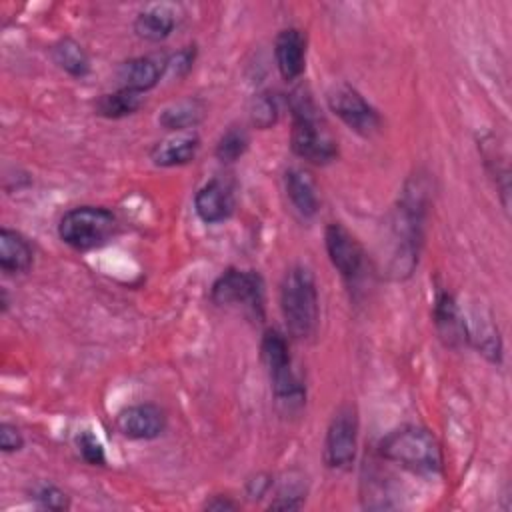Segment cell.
<instances>
[{
    "label": "cell",
    "mask_w": 512,
    "mask_h": 512,
    "mask_svg": "<svg viewBox=\"0 0 512 512\" xmlns=\"http://www.w3.org/2000/svg\"><path fill=\"white\" fill-rule=\"evenodd\" d=\"M424 206L426 200L422 186L408 184L392 220L394 250L390 256V274L394 278L408 276L418 262V248L422 242V222L426 210Z\"/></svg>",
    "instance_id": "6da1fadb"
},
{
    "label": "cell",
    "mask_w": 512,
    "mask_h": 512,
    "mask_svg": "<svg viewBox=\"0 0 512 512\" xmlns=\"http://www.w3.org/2000/svg\"><path fill=\"white\" fill-rule=\"evenodd\" d=\"M292 110V132L290 144L294 154L312 162V164H328L336 158L338 146L332 134L328 132L324 120L318 116L316 104L308 90L296 88L290 96Z\"/></svg>",
    "instance_id": "7a4b0ae2"
},
{
    "label": "cell",
    "mask_w": 512,
    "mask_h": 512,
    "mask_svg": "<svg viewBox=\"0 0 512 512\" xmlns=\"http://www.w3.org/2000/svg\"><path fill=\"white\" fill-rule=\"evenodd\" d=\"M280 310L290 336L304 340L314 334L318 324V290L306 266H294L286 272L280 286Z\"/></svg>",
    "instance_id": "3957f363"
},
{
    "label": "cell",
    "mask_w": 512,
    "mask_h": 512,
    "mask_svg": "<svg viewBox=\"0 0 512 512\" xmlns=\"http://www.w3.org/2000/svg\"><path fill=\"white\" fill-rule=\"evenodd\" d=\"M380 454L414 474H436L442 468V452L436 438L420 426H404L380 440Z\"/></svg>",
    "instance_id": "277c9868"
},
{
    "label": "cell",
    "mask_w": 512,
    "mask_h": 512,
    "mask_svg": "<svg viewBox=\"0 0 512 512\" xmlns=\"http://www.w3.org/2000/svg\"><path fill=\"white\" fill-rule=\"evenodd\" d=\"M116 216L100 206H78L68 210L58 224V236L74 250H94L116 234Z\"/></svg>",
    "instance_id": "5b68a950"
},
{
    "label": "cell",
    "mask_w": 512,
    "mask_h": 512,
    "mask_svg": "<svg viewBox=\"0 0 512 512\" xmlns=\"http://www.w3.org/2000/svg\"><path fill=\"white\" fill-rule=\"evenodd\" d=\"M260 354L262 362L268 370L272 390L280 402H300L304 396V388L300 386L290 360V350L286 338L274 330L268 328L260 342Z\"/></svg>",
    "instance_id": "8992f818"
},
{
    "label": "cell",
    "mask_w": 512,
    "mask_h": 512,
    "mask_svg": "<svg viewBox=\"0 0 512 512\" xmlns=\"http://www.w3.org/2000/svg\"><path fill=\"white\" fill-rule=\"evenodd\" d=\"M210 298L218 306H244L258 318L264 316V282L254 270L230 268L212 284Z\"/></svg>",
    "instance_id": "52a82bcc"
},
{
    "label": "cell",
    "mask_w": 512,
    "mask_h": 512,
    "mask_svg": "<svg viewBox=\"0 0 512 512\" xmlns=\"http://www.w3.org/2000/svg\"><path fill=\"white\" fill-rule=\"evenodd\" d=\"M358 448V416L354 406H340L326 430L324 462L330 468L346 470L352 466Z\"/></svg>",
    "instance_id": "ba28073f"
},
{
    "label": "cell",
    "mask_w": 512,
    "mask_h": 512,
    "mask_svg": "<svg viewBox=\"0 0 512 512\" xmlns=\"http://www.w3.org/2000/svg\"><path fill=\"white\" fill-rule=\"evenodd\" d=\"M330 110L354 132L370 136L380 128V116L358 90L348 84H338L328 92Z\"/></svg>",
    "instance_id": "9c48e42d"
},
{
    "label": "cell",
    "mask_w": 512,
    "mask_h": 512,
    "mask_svg": "<svg viewBox=\"0 0 512 512\" xmlns=\"http://www.w3.org/2000/svg\"><path fill=\"white\" fill-rule=\"evenodd\" d=\"M326 252L332 266L346 278L352 280L360 274L364 266V250L358 240L342 226V224H328L324 232Z\"/></svg>",
    "instance_id": "30bf717a"
},
{
    "label": "cell",
    "mask_w": 512,
    "mask_h": 512,
    "mask_svg": "<svg viewBox=\"0 0 512 512\" xmlns=\"http://www.w3.org/2000/svg\"><path fill=\"white\" fill-rule=\"evenodd\" d=\"M116 428L126 438L152 440L164 432L166 416L156 404H136L118 414Z\"/></svg>",
    "instance_id": "8fae6325"
},
{
    "label": "cell",
    "mask_w": 512,
    "mask_h": 512,
    "mask_svg": "<svg viewBox=\"0 0 512 512\" xmlns=\"http://www.w3.org/2000/svg\"><path fill=\"white\" fill-rule=\"evenodd\" d=\"M434 324L438 330L440 340L450 346L458 348L466 344L468 340V328L466 320L454 300L452 294L448 292H438L434 298Z\"/></svg>",
    "instance_id": "7c38bea8"
},
{
    "label": "cell",
    "mask_w": 512,
    "mask_h": 512,
    "mask_svg": "<svg viewBox=\"0 0 512 512\" xmlns=\"http://www.w3.org/2000/svg\"><path fill=\"white\" fill-rule=\"evenodd\" d=\"M194 208L206 224L222 222L234 212V194L224 182L210 180L196 192Z\"/></svg>",
    "instance_id": "4fadbf2b"
},
{
    "label": "cell",
    "mask_w": 512,
    "mask_h": 512,
    "mask_svg": "<svg viewBox=\"0 0 512 512\" xmlns=\"http://www.w3.org/2000/svg\"><path fill=\"white\" fill-rule=\"evenodd\" d=\"M276 64L284 80H296L306 66V40L300 30L288 28L276 36L274 42Z\"/></svg>",
    "instance_id": "5bb4252c"
},
{
    "label": "cell",
    "mask_w": 512,
    "mask_h": 512,
    "mask_svg": "<svg viewBox=\"0 0 512 512\" xmlns=\"http://www.w3.org/2000/svg\"><path fill=\"white\" fill-rule=\"evenodd\" d=\"M198 148H200L198 134L186 130V132H178V134L158 142L152 148L150 158L156 166H164V168L182 166V164H188L190 160H194Z\"/></svg>",
    "instance_id": "9a60e30c"
},
{
    "label": "cell",
    "mask_w": 512,
    "mask_h": 512,
    "mask_svg": "<svg viewBox=\"0 0 512 512\" xmlns=\"http://www.w3.org/2000/svg\"><path fill=\"white\" fill-rule=\"evenodd\" d=\"M32 266V248L16 230H0V268L6 274L26 272Z\"/></svg>",
    "instance_id": "2e32d148"
},
{
    "label": "cell",
    "mask_w": 512,
    "mask_h": 512,
    "mask_svg": "<svg viewBox=\"0 0 512 512\" xmlns=\"http://www.w3.org/2000/svg\"><path fill=\"white\" fill-rule=\"evenodd\" d=\"M118 76L122 80V88H130L142 94L158 84L162 76V66L150 56H138V58L126 60L120 66Z\"/></svg>",
    "instance_id": "e0dca14e"
},
{
    "label": "cell",
    "mask_w": 512,
    "mask_h": 512,
    "mask_svg": "<svg viewBox=\"0 0 512 512\" xmlns=\"http://www.w3.org/2000/svg\"><path fill=\"white\" fill-rule=\"evenodd\" d=\"M284 182H286V192H288L292 206L306 218L314 216L318 212L320 202H318L316 186H314L310 174L300 168H290L286 172Z\"/></svg>",
    "instance_id": "ac0fdd59"
},
{
    "label": "cell",
    "mask_w": 512,
    "mask_h": 512,
    "mask_svg": "<svg viewBox=\"0 0 512 512\" xmlns=\"http://www.w3.org/2000/svg\"><path fill=\"white\" fill-rule=\"evenodd\" d=\"M174 26H176L174 12L166 6H152L140 12L134 20V32L148 42H160L168 38Z\"/></svg>",
    "instance_id": "d6986e66"
},
{
    "label": "cell",
    "mask_w": 512,
    "mask_h": 512,
    "mask_svg": "<svg viewBox=\"0 0 512 512\" xmlns=\"http://www.w3.org/2000/svg\"><path fill=\"white\" fill-rule=\"evenodd\" d=\"M202 116H204L202 102L188 98V100H180V102L166 106L158 120L166 130L186 132L188 128L196 126L202 120Z\"/></svg>",
    "instance_id": "ffe728a7"
},
{
    "label": "cell",
    "mask_w": 512,
    "mask_h": 512,
    "mask_svg": "<svg viewBox=\"0 0 512 512\" xmlns=\"http://www.w3.org/2000/svg\"><path fill=\"white\" fill-rule=\"evenodd\" d=\"M142 106V94L130 88H120L112 94H102L96 102V112L104 118H122L134 114Z\"/></svg>",
    "instance_id": "44dd1931"
},
{
    "label": "cell",
    "mask_w": 512,
    "mask_h": 512,
    "mask_svg": "<svg viewBox=\"0 0 512 512\" xmlns=\"http://www.w3.org/2000/svg\"><path fill=\"white\" fill-rule=\"evenodd\" d=\"M52 56H54V62L72 76L80 78V76H86L90 72L88 54L72 38H62L60 42H56L54 48H52Z\"/></svg>",
    "instance_id": "7402d4cb"
},
{
    "label": "cell",
    "mask_w": 512,
    "mask_h": 512,
    "mask_svg": "<svg viewBox=\"0 0 512 512\" xmlns=\"http://www.w3.org/2000/svg\"><path fill=\"white\" fill-rule=\"evenodd\" d=\"M248 134L242 128H230L226 130L218 144H216V156L222 162H236L246 150H248Z\"/></svg>",
    "instance_id": "603a6c76"
},
{
    "label": "cell",
    "mask_w": 512,
    "mask_h": 512,
    "mask_svg": "<svg viewBox=\"0 0 512 512\" xmlns=\"http://www.w3.org/2000/svg\"><path fill=\"white\" fill-rule=\"evenodd\" d=\"M278 118V104H276V98L268 92H262L258 94L254 100H252V106H250V120L256 128H270Z\"/></svg>",
    "instance_id": "cb8c5ba5"
},
{
    "label": "cell",
    "mask_w": 512,
    "mask_h": 512,
    "mask_svg": "<svg viewBox=\"0 0 512 512\" xmlns=\"http://www.w3.org/2000/svg\"><path fill=\"white\" fill-rule=\"evenodd\" d=\"M76 446H78V452L84 458V462H88L92 466H102L106 462L104 448H102L100 440L92 432H88V430L80 432L76 436Z\"/></svg>",
    "instance_id": "d4e9b609"
},
{
    "label": "cell",
    "mask_w": 512,
    "mask_h": 512,
    "mask_svg": "<svg viewBox=\"0 0 512 512\" xmlns=\"http://www.w3.org/2000/svg\"><path fill=\"white\" fill-rule=\"evenodd\" d=\"M34 500L38 502V506L48 508V510H66L70 506L68 496L52 484H44L34 492Z\"/></svg>",
    "instance_id": "484cf974"
},
{
    "label": "cell",
    "mask_w": 512,
    "mask_h": 512,
    "mask_svg": "<svg viewBox=\"0 0 512 512\" xmlns=\"http://www.w3.org/2000/svg\"><path fill=\"white\" fill-rule=\"evenodd\" d=\"M24 446V438L20 434V430L14 424H0V448L2 452H16Z\"/></svg>",
    "instance_id": "4316f807"
},
{
    "label": "cell",
    "mask_w": 512,
    "mask_h": 512,
    "mask_svg": "<svg viewBox=\"0 0 512 512\" xmlns=\"http://www.w3.org/2000/svg\"><path fill=\"white\" fill-rule=\"evenodd\" d=\"M192 62H194V50L192 48H182L180 52H176L172 58L166 60L164 68L174 72L176 76H182V74H186L190 70Z\"/></svg>",
    "instance_id": "83f0119b"
},
{
    "label": "cell",
    "mask_w": 512,
    "mask_h": 512,
    "mask_svg": "<svg viewBox=\"0 0 512 512\" xmlns=\"http://www.w3.org/2000/svg\"><path fill=\"white\" fill-rule=\"evenodd\" d=\"M268 486H270V480H268L266 476H256L254 480L248 482V494H250V498H260V496L266 492Z\"/></svg>",
    "instance_id": "f1b7e54d"
},
{
    "label": "cell",
    "mask_w": 512,
    "mask_h": 512,
    "mask_svg": "<svg viewBox=\"0 0 512 512\" xmlns=\"http://www.w3.org/2000/svg\"><path fill=\"white\" fill-rule=\"evenodd\" d=\"M206 508L208 510H234L238 508L236 502L228 500V498H222V496H214L210 502H206Z\"/></svg>",
    "instance_id": "f546056e"
}]
</instances>
